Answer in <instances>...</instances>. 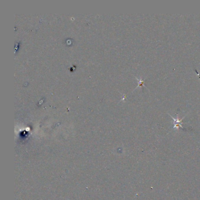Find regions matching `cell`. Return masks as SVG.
<instances>
[{"label": "cell", "instance_id": "cell-2", "mask_svg": "<svg viewBox=\"0 0 200 200\" xmlns=\"http://www.w3.org/2000/svg\"><path fill=\"white\" fill-rule=\"evenodd\" d=\"M135 77V79L137 80V81H138V86L135 87V89H137V88H138V87H140V86H145V85H144V82H145V80H146V77H145V79H142V78L141 77Z\"/></svg>", "mask_w": 200, "mask_h": 200}, {"label": "cell", "instance_id": "cell-1", "mask_svg": "<svg viewBox=\"0 0 200 200\" xmlns=\"http://www.w3.org/2000/svg\"><path fill=\"white\" fill-rule=\"evenodd\" d=\"M169 115V116L173 119V120H174V127H173V129H176L177 130V129H178V128H181V129H184V128H183V127L181 126V125L183 123V119L186 116H186H184V117H183L181 119H179V118H178V114H177V118H176V119H175V118H174L173 116H171V115H170V114H168Z\"/></svg>", "mask_w": 200, "mask_h": 200}]
</instances>
